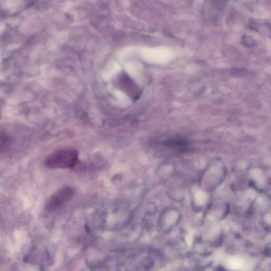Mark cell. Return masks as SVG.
<instances>
[{"instance_id": "1", "label": "cell", "mask_w": 271, "mask_h": 271, "mask_svg": "<svg viewBox=\"0 0 271 271\" xmlns=\"http://www.w3.org/2000/svg\"><path fill=\"white\" fill-rule=\"evenodd\" d=\"M78 162L77 151L74 149H62L47 156L45 165L52 169H67L74 167Z\"/></svg>"}, {"instance_id": "2", "label": "cell", "mask_w": 271, "mask_h": 271, "mask_svg": "<svg viewBox=\"0 0 271 271\" xmlns=\"http://www.w3.org/2000/svg\"><path fill=\"white\" fill-rule=\"evenodd\" d=\"M74 194L70 187H64L52 194L47 203L46 208L49 211L56 210L72 198Z\"/></svg>"}, {"instance_id": "3", "label": "cell", "mask_w": 271, "mask_h": 271, "mask_svg": "<svg viewBox=\"0 0 271 271\" xmlns=\"http://www.w3.org/2000/svg\"><path fill=\"white\" fill-rule=\"evenodd\" d=\"M11 142V138L8 134L4 132H0V153L7 151Z\"/></svg>"}, {"instance_id": "4", "label": "cell", "mask_w": 271, "mask_h": 271, "mask_svg": "<svg viewBox=\"0 0 271 271\" xmlns=\"http://www.w3.org/2000/svg\"><path fill=\"white\" fill-rule=\"evenodd\" d=\"M241 43L245 46L252 47L256 45V42L252 37L248 35H244L241 38Z\"/></svg>"}]
</instances>
